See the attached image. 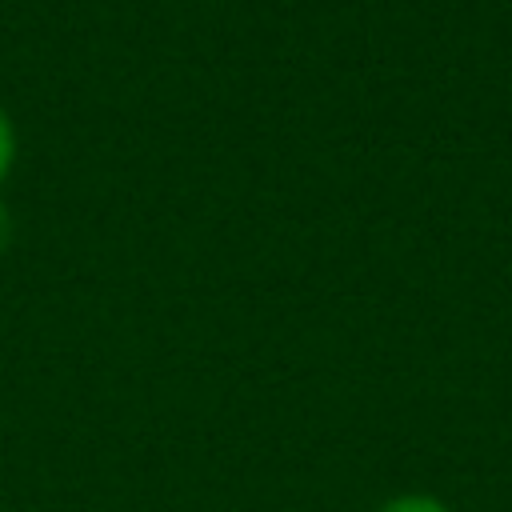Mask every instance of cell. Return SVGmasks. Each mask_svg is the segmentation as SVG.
Returning a JSON list of instances; mask_svg holds the SVG:
<instances>
[{"label":"cell","mask_w":512,"mask_h":512,"mask_svg":"<svg viewBox=\"0 0 512 512\" xmlns=\"http://www.w3.org/2000/svg\"><path fill=\"white\" fill-rule=\"evenodd\" d=\"M12 160H16V128H12V120L0 112V180L8 176Z\"/></svg>","instance_id":"2"},{"label":"cell","mask_w":512,"mask_h":512,"mask_svg":"<svg viewBox=\"0 0 512 512\" xmlns=\"http://www.w3.org/2000/svg\"><path fill=\"white\" fill-rule=\"evenodd\" d=\"M376 512H452L444 500L428 496V492H404V496H392L384 500Z\"/></svg>","instance_id":"1"},{"label":"cell","mask_w":512,"mask_h":512,"mask_svg":"<svg viewBox=\"0 0 512 512\" xmlns=\"http://www.w3.org/2000/svg\"><path fill=\"white\" fill-rule=\"evenodd\" d=\"M8 236H12V224H8V212H4V204H0V248L8 244Z\"/></svg>","instance_id":"3"}]
</instances>
